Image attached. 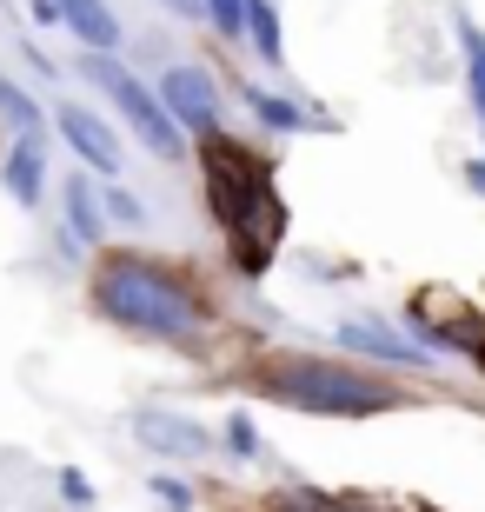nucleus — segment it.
<instances>
[{
    "label": "nucleus",
    "mask_w": 485,
    "mask_h": 512,
    "mask_svg": "<svg viewBox=\"0 0 485 512\" xmlns=\"http://www.w3.org/2000/svg\"><path fill=\"white\" fill-rule=\"evenodd\" d=\"M0 180L14 193V207H40V193H47V140L40 133H20L7 167H0Z\"/></svg>",
    "instance_id": "9d476101"
},
{
    "label": "nucleus",
    "mask_w": 485,
    "mask_h": 512,
    "mask_svg": "<svg viewBox=\"0 0 485 512\" xmlns=\"http://www.w3.org/2000/svg\"><path fill=\"white\" fill-rule=\"evenodd\" d=\"M80 74L94 80L100 94L120 107V120H127L133 133H140V147L153 153V160H180L187 153V140H180V127H173L167 114H160V100H153V87L140 74H127L113 54H80Z\"/></svg>",
    "instance_id": "20e7f679"
},
{
    "label": "nucleus",
    "mask_w": 485,
    "mask_h": 512,
    "mask_svg": "<svg viewBox=\"0 0 485 512\" xmlns=\"http://www.w3.org/2000/svg\"><path fill=\"white\" fill-rule=\"evenodd\" d=\"M273 512H373L359 499H273Z\"/></svg>",
    "instance_id": "6ab92c4d"
},
{
    "label": "nucleus",
    "mask_w": 485,
    "mask_h": 512,
    "mask_svg": "<svg viewBox=\"0 0 485 512\" xmlns=\"http://www.w3.org/2000/svg\"><path fill=\"white\" fill-rule=\"evenodd\" d=\"M67 233H74V247H100V240H107L100 187L87 180V173H67Z\"/></svg>",
    "instance_id": "9b49d317"
},
{
    "label": "nucleus",
    "mask_w": 485,
    "mask_h": 512,
    "mask_svg": "<svg viewBox=\"0 0 485 512\" xmlns=\"http://www.w3.org/2000/svg\"><path fill=\"white\" fill-rule=\"evenodd\" d=\"M459 47H466V94H472V107H479V120H485V34L472 27V20H459Z\"/></svg>",
    "instance_id": "2eb2a0df"
},
{
    "label": "nucleus",
    "mask_w": 485,
    "mask_h": 512,
    "mask_svg": "<svg viewBox=\"0 0 485 512\" xmlns=\"http://www.w3.org/2000/svg\"><path fill=\"white\" fill-rule=\"evenodd\" d=\"M253 386L280 406L299 413H333V419H366V413H392L406 406V393L379 373H359L346 360H319V353H266L253 366Z\"/></svg>",
    "instance_id": "7ed1b4c3"
},
{
    "label": "nucleus",
    "mask_w": 485,
    "mask_h": 512,
    "mask_svg": "<svg viewBox=\"0 0 485 512\" xmlns=\"http://www.w3.org/2000/svg\"><path fill=\"white\" fill-rule=\"evenodd\" d=\"M160 114L180 133H200V140H220V80L206 67H167L160 74Z\"/></svg>",
    "instance_id": "39448f33"
},
{
    "label": "nucleus",
    "mask_w": 485,
    "mask_h": 512,
    "mask_svg": "<svg viewBox=\"0 0 485 512\" xmlns=\"http://www.w3.org/2000/svg\"><path fill=\"white\" fill-rule=\"evenodd\" d=\"M153 499H167L173 512H193V486H187V479H173V473H153Z\"/></svg>",
    "instance_id": "aec40b11"
},
{
    "label": "nucleus",
    "mask_w": 485,
    "mask_h": 512,
    "mask_svg": "<svg viewBox=\"0 0 485 512\" xmlns=\"http://www.w3.org/2000/svg\"><path fill=\"white\" fill-rule=\"evenodd\" d=\"M167 7H180V14H200V0H167Z\"/></svg>",
    "instance_id": "5701e85b"
},
{
    "label": "nucleus",
    "mask_w": 485,
    "mask_h": 512,
    "mask_svg": "<svg viewBox=\"0 0 485 512\" xmlns=\"http://www.w3.org/2000/svg\"><path fill=\"white\" fill-rule=\"evenodd\" d=\"M0 120L14 127V140H20V133H40V107H34V94H27L20 80H7V74H0Z\"/></svg>",
    "instance_id": "4468645a"
},
{
    "label": "nucleus",
    "mask_w": 485,
    "mask_h": 512,
    "mask_svg": "<svg viewBox=\"0 0 485 512\" xmlns=\"http://www.w3.org/2000/svg\"><path fill=\"white\" fill-rule=\"evenodd\" d=\"M240 34L253 40V54H260L266 67H280V60H286V34H280V7H273V0H246Z\"/></svg>",
    "instance_id": "f8f14e48"
},
{
    "label": "nucleus",
    "mask_w": 485,
    "mask_h": 512,
    "mask_svg": "<svg viewBox=\"0 0 485 512\" xmlns=\"http://www.w3.org/2000/svg\"><path fill=\"white\" fill-rule=\"evenodd\" d=\"M60 493L74 499V506H94V486H87V473H60Z\"/></svg>",
    "instance_id": "412c9836"
},
{
    "label": "nucleus",
    "mask_w": 485,
    "mask_h": 512,
    "mask_svg": "<svg viewBox=\"0 0 485 512\" xmlns=\"http://www.w3.org/2000/svg\"><path fill=\"white\" fill-rule=\"evenodd\" d=\"M246 107H253V120H260L266 133H306L313 127L306 107H293V100H280V94H260V87H246Z\"/></svg>",
    "instance_id": "ddd939ff"
},
{
    "label": "nucleus",
    "mask_w": 485,
    "mask_h": 512,
    "mask_svg": "<svg viewBox=\"0 0 485 512\" xmlns=\"http://www.w3.org/2000/svg\"><path fill=\"white\" fill-rule=\"evenodd\" d=\"M466 187H472V193H485V160H466Z\"/></svg>",
    "instance_id": "4be33fe9"
},
{
    "label": "nucleus",
    "mask_w": 485,
    "mask_h": 512,
    "mask_svg": "<svg viewBox=\"0 0 485 512\" xmlns=\"http://www.w3.org/2000/svg\"><path fill=\"white\" fill-rule=\"evenodd\" d=\"M206 147V200H213V220L226 227V247H233V266L246 280H260L273 253H280L286 233V207L280 187H273V167H266L253 147H233V140H200Z\"/></svg>",
    "instance_id": "f03ea898"
},
{
    "label": "nucleus",
    "mask_w": 485,
    "mask_h": 512,
    "mask_svg": "<svg viewBox=\"0 0 485 512\" xmlns=\"http://www.w3.org/2000/svg\"><path fill=\"white\" fill-rule=\"evenodd\" d=\"M54 20L87 54H120V14H113L107 0H54Z\"/></svg>",
    "instance_id": "1a4fd4ad"
},
{
    "label": "nucleus",
    "mask_w": 485,
    "mask_h": 512,
    "mask_svg": "<svg viewBox=\"0 0 485 512\" xmlns=\"http://www.w3.org/2000/svg\"><path fill=\"white\" fill-rule=\"evenodd\" d=\"M100 207H107L113 220H120V227H140V220H147V207H140V200H133L127 187H100Z\"/></svg>",
    "instance_id": "a211bd4d"
},
{
    "label": "nucleus",
    "mask_w": 485,
    "mask_h": 512,
    "mask_svg": "<svg viewBox=\"0 0 485 512\" xmlns=\"http://www.w3.org/2000/svg\"><path fill=\"white\" fill-rule=\"evenodd\" d=\"M133 439L160 459H206L213 453V433L193 413H173V406H140L133 413Z\"/></svg>",
    "instance_id": "423d86ee"
},
{
    "label": "nucleus",
    "mask_w": 485,
    "mask_h": 512,
    "mask_svg": "<svg viewBox=\"0 0 485 512\" xmlns=\"http://www.w3.org/2000/svg\"><path fill=\"white\" fill-rule=\"evenodd\" d=\"M94 306L120 333H140L160 346H193L206 333V300L193 293V280L147 253H107L94 266Z\"/></svg>",
    "instance_id": "f257e3e1"
},
{
    "label": "nucleus",
    "mask_w": 485,
    "mask_h": 512,
    "mask_svg": "<svg viewBox=\"0 0 485 512\" xmlns=\"http://www.w3.org/2000/svg\"><path fill=\"white\" fill-rule=\"evenodd\" d=\"M200 14L213 20L220 40H240V20H246V0H200Z\"/></svg>",
    "instance_id": "dca6fc26"
},
{
    "label": "nucleus",
    "mask_w": 485,
    "mask_h": 512,
    "mask_svg": "<svg viewBox=\"0 0 485 512\" xmlns=\"http://www.w3.org/2000/svg\"><path fill=\"white\" fill-rule=\"evenodd\" d=\"M226 446H233V459H260V426L246 413H226Z\"/></svg>",
    "instance_id": "f3484780"
},
{
    "label": "nucleus",
    "mask_w": 485,
    "mask_h": 512,
    "mask_svg": "<svg viewBox=\"0 0 485 512\" xmlns=\"http://www.w3.org/2000/svg\"><path fill=\"white\" fill-rule=\"evenodd\" d=\"M54 127H60V140H67V147H74L94 173H107V180L120 173V140H113V127L94 114V107H80V100H60V107H54Z\"/></svg>",
    "instance_id": "0eeeda50"
},
{
    "label": "nucleus",
    "mask_w": 485,
    "mask_h": 512,
    "mask_svg": "<svg viewBox=\"0 0 485 512\" xmlns=\"http://www.w3.org/2000/svg\"><path fill=\"white\" fill-rule=\"evenodd\" d=\"M339 346H353V353H366V360H386V366H406V373H426L432 353L419 340H406L399 326L386 320H346L339 326Z\"/></svg>",
    "instance_id": "6e6552de"
}]
</instances>
